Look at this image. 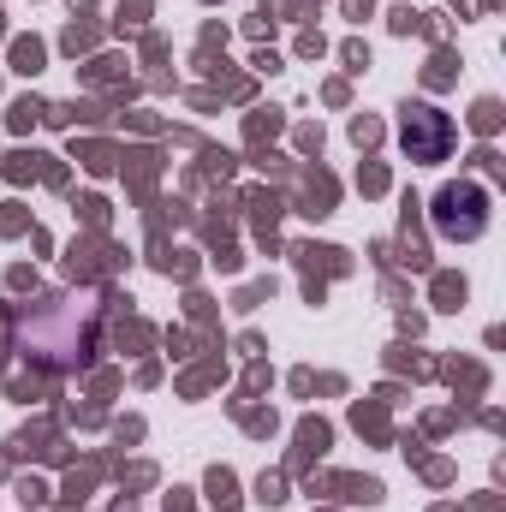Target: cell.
I'll use <instances>...</instances> for the list:
<instances>
[{
    "label": "cell",
    "instance_id": "obj_1",
    "mask_svg": "<svg viewBox=\"0 0 506 512\" xmlns=\"http://www.w3.org/2000/svg\"><path fill=\"white\" fill-rule=\"evenodd\" d=\"M489 209V197L477 191V185H447L441 197H435V227L447 233V239H477L483 233V215Z\"/></svg>",
    "mask_w": 506,
    "mask_h": 512
},
{
    "label": "cell",
    "instance_id": "obj_2",
    "mask_svg": "<svg viewBox=\"0 0 506 512\" xmlns=\"http://www.w3.org/2000/svg\"><path fill=\"white\" fill-rule=\"evenodd\" d=\"M399 137H405V149H411L417 161H435V155L447 149V114H435V108H405Z\"/></svg>",
    "mask_w": 506,
    "mask_h": 512
}]
</instances>
